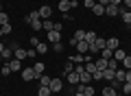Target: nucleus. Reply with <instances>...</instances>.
Masks as SVG:
<instances>
[{
	"instance_id": "f257e3e1",
	"label": "nucleus",
	"mask_w": 131,
	"mask_h": 96,
	"mask_svg": "<svg viewBox=\"0 0 131 96\" xmlns=\"http://www.w3.org/2000/svg\"><path fill=\"white\" fill-rule=\"evenodd\" d=\"M103 48H107V39H103V37H96V41L90 46V52H101Z\"/></svg>"
},
{
	"instance_id": "f03ea898",
	"label": "nucleus",
	"mask_w": 131,
	"mask_h": 96,
	"mask_svg": "<svg viewBox=\"0 0 131 96\" xmlns=\"http://www.w3.org/2000/svg\"><path fill=\"white\" fill-rule=\"evenodd\" d=\"M48 87H50V92H52V94H59V92L63 90V81H61V79H50Z\"/></svg>"
},
{
	"instance_id": "7ed1b4c3",
	"label": "nucleus",
	"mask_w": 131,
	"mask_h": 96,
	"mask_svg": "<svg viewBox=\"0 0 131 96\" xmlns=\"http://www.w3.org/2000/svg\"><path fill=\"white\" fill-rule=\"evenodd\" d=\"M77 52H79V55H85V52H90V44L85 39H81V41H77Z\"/></svg>"
},
{
	"instance_id": "20e7f679",
	"label": "nucleus",
	"mask_w": 131,
	"mask_h": 96,
	"mask_svg": "<svg viewBox=\"0 0 131 96\" xmlns=\"http://www.w3.org/2000/svg\"><path fill=\"white\" fill-rule=\"evenodd\" d=\"M13 55H15V59H26L28 57V50H24V48H20V46H13Z\"/></svg>"
},
{
	"instance_id": "39448f33",
	"label": "nucleus",
	"mask_w": 131,
	"mask_h": 96,
	"mask_svg": "<svg viewBox=\"0 0 131 96\" xmlns=\"http://www.w3.org/2000/svg\"><path fill=\"white\" fill-rule=\"evenodd\" d=\"M37 13H39V18H42V20H50V15H52V9H50L48 5H44L42 9L37 11Z\"/></svg>"
},
{
	"instance_id": "423d86ee",
	"label": "nucleus",
	"mask_w": 131,
	"mask_h": 96,
	"mask_svg": "<svg viewBox=\"0 0 131 96\" xmlns=\"http://www.w3.org/2000/svg\"><path fill=\"white\" fill-rule=\"evenodd\" d=\"M48 41H50V44H57V41H61V33H59V31H55V28H52V31H48Z\"/></svg>"
},
{
	"instance_id": "0eeeda50",
	"label": "nucleus",
	"mask_w": 131,
	"mask_h": 96,
	"mask_svg": "<svg viewBox=\"0 0 131 96\" xmlns=\"http://www.w3.org/2000/svg\"><path fill=\"white\" fill-rule=\"evenodd\" d=\"M79 83H83V85H90V83H92V74H90L88 70H83V72L79 74Z\"/></svg>"
},
{
	"instance_id": "6e6552de",
	"label": "nucleus",
	"mask_w": 131,
	"mask_h": 96,
	"mask_svg": "<svg viewBox=\"0 0 131 96\" xmlns=\"http://www.w3.org/2000/svg\"><path fill=\"white\" fill-rule=\"evenodd\" d=\"M22 79L24 81H33L35 79V70L33 68H22Z\"/></svg>"
},
{
	"instance_id": "1a4fd4ad",
	"label": "nucleus",
	"mask_w": 131,
	"mask_h": 96,
	"mask_svg": "<svg viewBox=\"0 0 131 96\" xmlns=\"http://www.w3.org/2000/svg\"><path fill=\"white\" fill-rule=\"evenodd\" d=\"M33 70H35V79H39L44 74V70H46V63H42V61H37V63L33 66Z\"/></svg>"
},
{
	"instance_id": "9d476101",
	"label": "nucleus",
	"mask_w": 131,
	"mask_h": 96,
	"mask_svg": "<svg viewBox=\"0 0 131 96\" xmlns=\"http://www.w3.org/2000/svg\"><path fill=\"white\" fill-rule=\"evenodd\" d=\"M79 92H83L85 96H94V87L92 85H83V83H79V87H77Z\"/></svg>"
},
{
	"instance_id": "9b49d317",
	"label": "nucleus",
	"mask_w": 131,
	"mask_h": 96,
	"mask_svg": "<svg viewBox=\"0 0 131 96\" xmlns=\"http://www.w3.org/2000/svg\"><path fill=\"white\" fill-rule=\"evenodd\" d=\"M9 68H11V72H18V70H22V61L20 59H9Z\"/></svg>"
},
{
	"instance_id": "f8f14e48",
	"label": "nucleus",
	"mask_w": 131,
	"mask_h": 96,
	"mask_svg": "<svg viewBox=\"0 0 131 96\" xmlns=\"http://www.w3.org/2000/svg\"><path fill=\"white\" fill-rule=\"evenodd\" d=\"M70 9H72V2H70V0H61V2H59V11H61V13H68Z\"/></svg>"
},
{
	"instance_id": "ddd939ff",
	"label": "nucleus",
	"mask_w": 131,
	"mask_h": 96,
	"mask_svg": "<svg viewBox=\"0 0 131 96\" xmlns=\"http://www.w3.org/2000/svg\"><path fill=\"white\" fill-rule=\"evenodd\" d=\"M107 48H109V50H116V48H120V41H118V37H109V39H107Z\"/></svg>"
},
{
	"instance_id": "4468645a",
	"label": "nucleus",
	"mask_w": 131,
	"mask_h": 96,
	"mask_svg": "<svg viewBox=\"0 0 131 96\" xmlns=\"http://www.w3.org/2000/svg\"><path fill=\"white\" fill-rule=\"evenodd\" d=\"M105 15H114V18L120 15V13H118V7L116 5H107V7H105Z\"/></svg>"
},
{
	"instance_id": "2eb2a0df",
	"label": "nucleus",
	"mask_w": 131,
	"mask_h": 96,
	"mask_svg": "<svg viewBox=\"0 0 131 96\" xmlns=\"http://www.w3.org/2000/svg\"><path fill=\"white\" fill-rule=\"evenodd\" d=\"M96 37H98V35H96V33H94V31H85V41H88L90 46H92L94 41H96Z\"/></svg>"
},
{
	"instance_id": "dca6fc26",
	"label": "nucleus",
	"mask_w": 131,
	"mask_h": 96,
	"mask_svg": "<svg viewBox=\"0 0 131 96\" xmlns=\"http://www.w3.org/2000/svg\"><path fill=\"white\" fill-rule=\"evenodd\" d=\"M55 28V22H50V20H42V31H52Z\"/></svg>"
},
{
	"instance_id": "f3484780",
	"label": "nucleus",
	"mask_w": 131,
	"mask_h": 96,
	"mask_svg": "<svg viewBox=\"0 0 131 96\" xmlns=\"http://www.w3.org/2000/svg\"><path fill=\"white\" fill-rule=\"evenodd\" d=\"M114 74H116V70H103V79H105V81H109V83H112L114 81Z\"/></svg>"
},
{
	"instance_id": "a211bd4d",
	"label": "nucleus",
	"mask_w": 131,
	"mask_h": 96,
	"mask_svg": "<svg viewBox=\"0 0 131 96\" xmlns=\"http://www.w3.org/2000/svg\"><path fill=\"white\" fill-rule=\"evenodd\" d=\"M92 13H94V15H105V7H103V5H98V2H96V5L92 7Z\"/></svg>"
},
{
	"instance_id": "6ab92c4d",
	"label": "nucleus",
	"mask_w": 131,
	"mask_h": 96,
	"mask_svg": "<svg viewBox=\"0 0 131 96\" xmlns=\"http://www.w3.org/2000/svg\"><path fill=\"white\" fill-rule=\"evenodd\" d=\"M52 92H50V87L48 85H39V90H37V96H50Z\"/></svg>"
},
{
	"instance_id": "aec40b11",
	"label": "nucleus",
	"mask_w": 131,
	"mask_h": 96,
	"mask_svg": "<svg viewBox=\"0 0 131 96\" xmlns=\"http://www.w3.org/2000/svg\"><path fill=\"white\" fill-rule=\"evenodd\" d=\"M35 50H37V55H44V52H48V44H44V41H39V44L35 46Z\"/></svg>"
},
{
	"instance_id": "412c9836",
	"label": "nucleus",
	"mask_w": 131,
	"mask_h": 96,
	"mask_svg": "<svg viewBox=\"0 0 131 96\" xmlns=\"http://www.w3.org/2000/svg\"><path fill=\"white\" fill-rule=\"evenodd\" d=\"M125 50H122V48H116V50H114V59H116V61H122V59H125Z\"/></svg>"
},
{
	"instance_id": "4be33fe9",
	"label": "nucleus",
	"mask_w": 131,
	"mask_h": 96,
	"mask_svg": "<svg viewBox=\"0 0 131 96\" xmlns=\"http://www.w3.org/2000/svg\"><path fill=\"white\" fill-rule=\"evenodd\" d=\"M70 61L72 63H85V55H79V52H77V55L70 57Z\"/></svg>"
},
{
	"instance_id": "5701e85b",
	"label": "nucleus",
	"mask_w": 131,
	"mask_h": 96,
	"mask_svg": "<svg viewBox=\"0 0 131 96\" xmlns=\"http://www.w3.org/2000/svg\"><path fill=\"white\" fill-rule=\"evenodd\" d=\"M107 68H109V70H118V68H120V61H116V59L112 57V59H107Z\"/></svg>"
},
{
	"instance_id": "b1692460",
	"label": "nucleus",
	"mask_w": 131,
	"mask_h": 96,
	"mask_svg": "<svg viewBox=\"0 0 131 96\" xmlns=\"http://www.w3.org/2000/svg\"><path fill=\"white\" fill-rule=\"evenodd\" d=\"M116 94H118V92H116V87H114V85H107L103 90V96H116Z\"/></svg>"
},
{
	"instance_id": "393cba45",
	"label": "nucleus",
	"mask_w": 131,
	"mask_h": 96,
	"mask_svg": "<svg viewBox=\"0 0 131 96\" xmlns=\"http://www.w3.org/2000/svg\"><path fill=\"white\" fill-rule=\"evenodd\" d=\"M66 81H68V83H79V74H77V72L66 74Z\"/></svg>"
},
{
	"instance_id": "a878e982",
	"label": "nucleus",
	"mask_w": 131,
	"mask_h": 96,
	"mask_svg": "<svg viewBox=\"0 0 131 96\" xmlns=\"http://www.w3.org/2000/svg\"><path fill=\"white\" fill-rule=\"evenodd\" d=\"M120 66H122V68H125V70H131V55H127L125 59L120 61Z\"/></svg>"
},
{
	"instance_id": "bb28decb",
	"label": "nucleus",
	"mask_w": 131,
	"mask_h": 96,
	"mask_svg": "<svg viewBox=\"0 0 131 96\" xmlns=\"http://www.w3.org/2000/svg\"><path fill=\"white\" fill-rule=\"evenodd\" d=\"M96 68L101 70V72H103V70H107V59H103V57H101V59L96 61Z\"/></svg>"
},
{
	"instance_id": "cd10ccee",
	"label": "nucleus",
	"mask_w": 131,
	"mask_h": 96,
	"mask_svg": "<svg viewBox=\"0 0 131 96\" xmlns=\"http://www.w3.org/2000/svg\"><path fill=\"white\" fill-rule=\"evenodd\" d=\"M101 57H103V59H112V57H114V50H109V48H103V50H101Z\"/></svg>"
},
{
	"instance_id": "c85d7f7f",
	"label": "nucleus",
	"mask_w": 131,
	"mask_h": 96,
	"mask_svg": "<svg viewBox=\"0 0 131 96\" xmlns=\"http://www.w3.org/2000/svg\"><path fill=\"white\" fill-rule=\"evenodd\" d=\"M85 70H88L90 74H94V72H96L98 68H96V63H94V61H88V63H85Z\"/></svg>"
},
{
	"instance_id": "c756f323",
	"label": "nucleus",
	"mask_w": 131,
	"mask_h": 96,
	"mask_svg": "<svg viewBox=\"0 0 131 96\" xmlns=\"http://www.w3.org/2000/svg\"><path fill=\"white\" fill-rule=\"evenodd\" d=\"M120 18H122V22H125L127 26H131V11H125V13H122Z\"/></svg>"
},
{
	"instance_id": "7c9ffc66",
	"label": "nucleus",
	"mask_w": 131,
	"mask_h": 96,
	"mask_svg": "<svg viewBox=\"0 0 131 96\" xmlns=\"http://www.w3.org/2000/svg\"><path fill=\"white\" fill-rule=\"evenodd\" d=\"M31 26H33V31H42V18L33 20V22H31Z\"/></svg>"
},
{
	"instance_id": "2f4dec72",
	"label": "nucleus",
	"mask_w": 131,
	"mask_h": 96,
	"mask_svg": "<svg viewBox=\"0 0 131 96\" xmlns=\"http://www.w3.org/2000/svg\"><path fill=\"white\" fill-rule=\"evenodd\" d=\"M11 48H13V46H7L5 50L0 52V55H2V59H11V55H13V52H11Z\"/></svg>"
},
{
	"instance_id": "473e14b6",
	"label": "nucleus",
	"mask_w": 131,
	"mask_h": 96,
	"mask_svg": "<svg viewBox=\"0 0 131 96\" xmlns=\"http://www.w3.org/2000/svg\"><path fill=\"white\" fill-rule=\"evenodd\" d=\"M37 18H39V13H37V11H31V13H28V15H26V18H24V20H26V22L31 24L33 20H37Z\"/></svg>"
},
{
	"instance_id": "72a5a7b5",
	"label": "nucleus",
	"mask_w": 131,
	"mask_h": 96,
	"mask_svg": "<svg viewBox=\"0 0 131 96\" xmlns=\"http://www.w3.org/2000/svg\"><path fill=\"white\" fill-rule=\"evenodd\" d=\"M37 81H39V85H48V83H50V77H48V74H42Z\"/></svg>"
},
{
	"instance_id": "f704fd0d",
	"label": "nucleus",
	"mask_w": 131,
	"mask_h": 96,
	"mask_svg": "<svg viewBox=\"0 0 131 96\" xmlns=\"http://www.w3.org/2000/svg\"><path fill=\"white\" fill-rule=\"evenodd\" d=\"M72 37H74L77 41H81V39H85V31H74V35H72Z\"/></svg>"
},
{
	"instance_id": "c9c22d12",
	"label": "nucleus",
	"mask_w": 131,
	"mask_h": 96,
	"mask_svg": "<svg viewBox=\"0 0 131 96\" xmlns=\"http://www.w3.org/2000/svg\"><path fill=\"white\" fill-rule=\"evenodd\" d=\"M0 72H2V77H9V74H11V68H9V61H7V63L2 66V70H0Z\"/></svg>"
},
{
	"instance_id": "e433bc0d",
	"label": "nucleus",
	"mask_w": 131,
	"mask_h": 96,
	"mask_svg": "<svg viewBox=\"0 0 131 96\" xmlns=\"http://www.w3.org/2000/svg\"><path fill=\"white\" fill-rule=\"evenodd\" d=\"M122 94H125V96L131 94V83H122Z\"/></svg>"
},
{
	"instance_id": "4c0bfd02",
	"label": "nucleus",
	"mask_w": 131,
	"mask_h": 96,
	"mask_svg": "<svg viewBox=\"0 0 131 96\" xmlns=\"http://www.w3.org/2000/svg\"><path fill=\"white\" fill-rule=\"evenodd\" d=\"M2 24H9V15L0 11V26H2Z\"/></svg>"
},
{
	"instance_id": "58836bf2",
	"label": "nucleus",
	"mask_w": 131,
	"mask_h": 96,
	"mask_svg": "<svg viewBox=\"0 0 131 96\" xmlns=\"http://www.w3.org/2000/svg\"><path fill=\"white\" fill-rule=\"evenodd\" d=\"M63 48H66V46L61 44V41H57V44H52V50H55V52H61Z\"/></svg>"
},
{
	"instance_id": "ea45409f",
	"label": "nucleus",
	"mask_w": 131,
	"mask_h": 96,
	"mask_svg": "<svg viewBox=\"0 0 131 96\" xmlns=\"http://www.w3.org/2000/svg\"><path fill=\"white\" fill-rule=\"evenodd\" d=\"M66 74H70V72H74V63H72V61H70V63H66Z\"/></svg>"
},
{
	"instance_id": "a19ab883",
	"label": "nucleus",
	"mask_w": 131,
	"mask_h": 96,
	"mask_svg": "<svg viewBox=\"0 0 131 96\" xmlns=\"http://www.w3.org/2000/svg\"><path fill=\"white\" fill-rule=\"evenodd\" d=\"M0 28H2V33H11V31H13V26H11V24H2Z\"/></svg>"
},
{
	"instance_id": "79ce46f5",
	"label": "nucleus",
	"mask_w": 131,
	"mask_h": 96,
	"mask_svg": "<svg viewBox=\"0 0 131 96\" xmlns=\"http://www.w3.org/2000/svg\"><path fill=\"white\" fill-rule=\"evenodd\" d=\"M83 5H85V7H88V9H92V7H94V5H96V2H94V0H85Z\"/></svg>"
},
{
	"instance_id": "37998d69",
	"label": "nucleus",
	"mask_w": 131,
	"mask_h": 96,
	"mask_svg": "<svg viewBox=\"0 0 131 96\" xmlns=\"http://www.w3.org/2000/svg\"><path fill=\"white\" fill-rule=\"evenodd\" d=\"M28 57H31V59H35V57H37V50H35V48H31V50H28Z\"/></svg>"
},
{
	"instance_id": "c03bdc74",
	"label": "nucleus",
	"mask_w": 131,
	"mask_h": 96,
	"mask_svg": "<svg viewBox=\"0 0 131 96\" xmlns=\"http://www.w3.org/2000/svg\"><path fill=\"white\" fill-rule=\"evenodd\" d=\"M125 83H131V70H127V81Z\"/></svg>"
},
{
	"instance_id": "a18cd8bd",
	"label": "nucleus",
	"mask_w": 131,
	"mask_h": 96,
	"mask_svg": "<svg viewBox=\"0 0 131 96\" xmlns=\"http://www.w3.org/2000/svg\"><path fill=\"white\" fill-rule=\"evenodd\" d=\"M98 5H103V7H107V5H109V0H98Z\"/></svg>"
},
{
	"instance_id": "49530a36",
	"label": "nucleus",
	"mask_w": 131,
	"mask_h": 96,
	"mask_svg": "<svg viewBox=\"0 0 131 96\" xmlns=\"http://www.w3.org/2000/svg\"><path fill=\"white\" fill-rule=\"evenodd\" d=\"M120 2H122V0H109V5H116V7L120 5Z\"/></svg>"
},
{
	"instance_id": "de8ad7c7",
	"label": "nucleus",
	"mask_w": 131,
	"mask_h": 96,
	"mask_svg": "<svg viewBox=\"0 0 131 96\" xmlns=\"http://www.w3.org/2000/svg\"><path fill=\"white\" fill-rule=\"evenodd\" d=\"M122 2H125V7H129V9H131V0H122Z\"/></svg>"
},
{
	"instance_id": "09e8293b",
	"label": "nucleus",
	"mask_w": 131,
	"mask_h": 96,
	"mask_svg": "<svg viewBox=\"0 0 131 96\" xmlns=\"http://www.w3.org/2000/svg\"><path fill=\"white\" fill-rule=\"evenodd\" d=\"M5 48H7V46H5V44H2V41H0V52H2V50H5Z\"/></svg>"
},
{
	"instance_id": "8fccbe9b",
	"label": "nucleus",
	"mask_w": 131,
	"mask_h": 96,
	"mask_svg": "<svg viewBox=\"0 0 131 96\" xmlns=\"http://www.w3.org/2000/svg\"><path fill=\"white\" fill-rule=\"evenodd\" d=\"M74 96H85V94H83V92H79V90H77V94H74Z\"/></svg>"
},
{
	"instance_id": "3c124183",
	"label": "nucleus",
	"mask_w": 131,
	"mask_h": 96,
	"mask_svg": "<svg viewBox=\"0 0 131 96\" xmlns=\"http://www.w3.org/2000/svg\"><path fill=\"white\" fill-rule=\"evenodd\" d=\"M2 35H5V33H2V28H0V37H2Z\"/></svg>"
},
{
	"instance_id": "603ef678",
	"label": "nucleus",
	"mask_w": 131,
	"mask_h": 96,
	"mask_svg": "<svg viewBox=\"0 0 131 96\" xmlns=\"http://www.w3.org/2000/svg\"><path fill=\"white\" fill-rule=\"evenodd\" d=\"M0 63H2V55H0Z\"/></svg>"
},
{
	"instance_id": "864d4df0",
	"label": "nucleus",
	"mask_w": 131,
	"mask_h": 96,
	"mask_svg": "<svg viewBox=\"0 0 131 96\" xmlns=\"http://www.w3.org/2000/svg\"><path fill=\"white\" fill-rule=\"evenodd\" d=\"M116 96H125V94H116Z\"/></svg>"
},
{
	"instance_id": "5fc2aeb1",
	"label": "nucleus",
	"mask_w": 131,
	"mask_h": 96,
	"mask_svg": "<svg viewBox=\"0 0 131 96\" xmlns=\"http://www.w3.org/2000/svg\"><path fill=\"white\" fill-rule=\"evenodd\" d=\"M0 11H2V5H0Z\"/></svg>"
},
{
	"instance_id": "6e6d98bb",
	"label": "nucleus",
	"mask_w": 131,
	"mask_h": 96,
	"mask_svg": "<svg viewBox=\"0 0 131 96\" xmlns=\"http://www.w3.org/2000/svg\"><path fill=\"white\" fill-rule=\"evenodd\" d=\"M50 96H57V94H50Z\"/></svg>"
}]
</instances>
